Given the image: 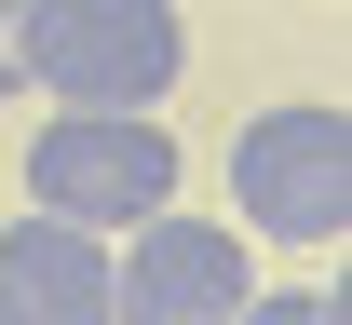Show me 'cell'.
I'll use <instances>...</instances> for the list:
<instances>
[{
	"label": "cell",
	"instance_id": "6da1fadb",
	"mask_svg": "<svg viewBox=\"0 0 352 325\" xmlns=\"http://www.w3.org/2000/svg\"><path fill=\"white\" fill-rule=\"evenodd\" d=\"M176 122L163 109H41L28 122V203L68 231H135L176 203Z\"/></svg>",
	"mask_w": 352,
	"mask_h": 325
},
{
	"label": "cell",
	"instance_id": "7a4b0ae2",
	"mask_svg": "<svg viewBox=\"0 0 352 325\" xmlns=\"http://www.w3.org/2000/svg\"><path fill=\"white\" fill-rule=\"evenodd\" d=\"M190 68L176 0H28V95L54 109H163Z\"/></svg>",
	"mask_w": 352,
	"mask_h": 325
},
{
	"label": "cell",
	"instance_id": "3957f363",
	"mask_svg": "<svg viewBox=\"0 0 352 325\" xmlns=\"http://www.w3.org/2000/svg\"><path fill=\"white\" fill-rule=\"evenodd\" d=\"M230 203H244V231H271V244H339L352 231V109H325V95L258 109V122L230 136Z\"/></svg>",
	"mask_w": 352,
	"mask_h": 325
},
{
	"label": "cell",
	"instance_id": "277c9868",
	"mask_svg": "<svg viewBox=\"0 0 352 325\" xmlns=\"http://www.w3.org/2000/svg\"><path fill=\"white\" fill-rule=\"evenodd\" d=\"M122 325H230L244 298H258V271H244V231H217V217H135L122 231Z\"/></svg>",
	"mask_w": 352,
	"mask_h": 325
},
{
	"label": "cell",
	"instance_id": "5b68a950",
	"mask_svg": "<svg viewBox=\"0 0 352 325\" xmlns=\"http://www.w3.org/2000/svg\"><path fill=\"white\" fill-rule=\"evenodd\" d=\"M0 325H122V271H109V231H68V217H14V231H0Z\"/></svg>",
	"mask_w": 352,
	"mask_h": 325
},
{
	"label": "cell",
	"instance_id": "8992f818",
	"mask_svg": "<svg viewBox=\"0 0 352 325\" xmlns=\"http://www.w3.org/2000/svg\"><path fill=\"white\" fill-rule=\"evenodd\" d=\"M230 325H352V312H339V284H285V298H244Z\"/></svg>",
	"mask_w": 352,
	"mask_h": 325
},
{
	"label": "cell",
	"instance_id": "52a82bcc",
	"mask_svg": "<svg viewBox=\"0 0 352 325\" xmlns=\"http://www.w3.org/2000/svg\"><path fill=\"white\" fill-rule=\"evenodd\" d=\"M28 95V0H0V109Z\"/></svg>",
	"mask_w": 352,
	"mask_h": 325
}]
</instances>
